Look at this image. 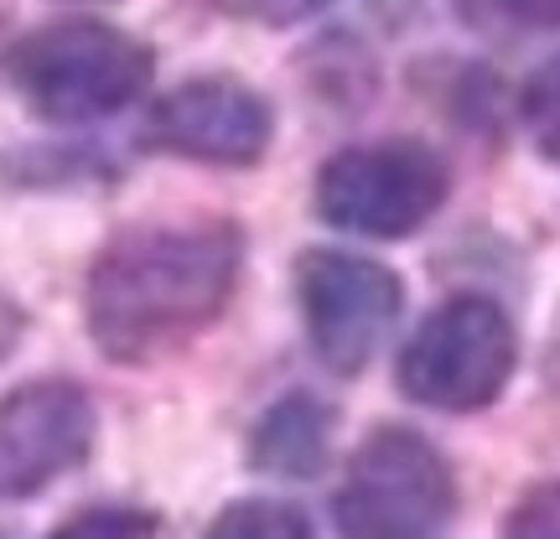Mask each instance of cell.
<instances>
[{
	"mask_svg": "<svg viewBox=\"0 0 560 539\" xmlns=\"http://www.w3.org/2000/svg\"><path fill=\"white\" fill-rule=\"evenodd\" d=\"M208 539H317V535H312V519L301 514L296 503L240 499L213 519Z\"/></svg>",
	"mask_w": 560,
	"mask_h": 539,
	"instance_id": "cell-10",
	"label": "cell"
},
{
	"mask_svg": "<svg viewBox=\"0 0 560 539\" xmlns=\"http://www.w3.org/2000/svg\"><path fill=\"white\" fill-rule=\"evenodd\" d=\"M234 16L260 21V26H296V21L322 16L332 0H223Z\"/></svg>",
	"mask_w": 560,
	"mask_h": 539,
	"instance_id": "cell-15",
	"label": "cell"
},
{
	"mask_svg": "<svg viewBox=\"0 0 560 539\" xmlns=\"http://www.w3.org/2000/svg\"><path fill=\"white\" fill-rule=\"evenodd\" d=\"M5 52H11V47H5V21H0V58H5Z\"/></svg>",
	"mask_w": 560,
	"mask_h": 539,
	"instance_id": "cell-17",
	"label": "cell"
},
{
	"mask_svg": "<svg viewBox=\"0 0 560 539\" xmlns=\"http://www.w3.org/2000/svg\"><path fill=\"white\" fill-rule=\"evenodd\" d=\"M327 436H332V405L312 395H285L255 425L249 461L270 478H317L327 461Z\"/></svg>",
	"mask_w": 560,
	"mask_h": 539,
	"instance_id": "cell-9",
	"label": "cell"
},
{
	"mask_svg": "<svg viewBox=\"0 0 560 539\" xmlns=\"http://www.w3.org/2000/svg\"><path fill=\"white\" fill-rule=\"evenodd\" d=\"M21 104L47 125L109 120L151 89V47L109 21H47L5 52Z\"/></svg>",
	"mask_w": 560,
	"mask_h": 539,
	"instance_id": "cell-2",
	"label": "cell"
},
{
	"mask_svg": "<svg viewBox=\"0 0 560 539\" xmlns=\"http://www.w3.org/2000/svg\"><path fill=\"white\" fill-rule=\"evenodd\" d=\"M503 539H560V482L529 488L503 524Z\"/></svg>",
	"mask_w": 560,
	"mask_h": 539,
	"instance_id": "cell-14",
	"label": "cell"
},
{
	"mask_svg": "<svg viewBox=\"0 0 560 539\" xmlns=\"http://www.w3.org/2000/svg\"><path fill=\"white\" fill-rule=\"evenodd\" d=\"M47 539H156V514L145 508H83Z\"/></svg>",
	"mask_w": 560,
	"mask_h": 539,
	"instance_id": "cell-13",
	"label": "cell"
},
{
	"mask_svg": "<svg viewBox=\"0 0 560 539\" xmlns=\"http://www.w3.org/2000/svg\"><path fill=\"white\" fill-rule=\"evenodd\" d=\"M94 405L73 379H32L0 400V503L42 493L94 446Z\"/></svg>",
	"mask_w": 560,
	"mask_h": 539,
	"instance_id": "cell-8",
	"label": "cell"
},
{
	"mask_svg": "<svg viewBox=\"0 0 560 539\" xmlns=\"http://www.w3.org/2000/svg\"><path fill=\"white\" fill-rule=\"evenodd\" d=\"M145 136L166 156L202 161V166H255L276 136V115L260 89L229 73H202L177 89H166L151 115Z\"/></svg>",
	"mask_w": 560,
	"mask_h": 539,
	"instance_id": "cell-7",
	"label": "cell"
},
{
	"mask_svg": "<svg viewBox=\"0 0 560 539\" xmlns=\"http://www.w3.org/2000/svg\"><path fill=\"white\" fill-rule=\"evenodd\" d=\"M446 161L420 140L348 145L317 172V213L342 234L405 239L446 202Z\"/></svg>",
	"mask_w": 560,
	"mask_h": 539,
	"instance_id": "cell-5",
	"label": "cell"
},
{
	"mask_svg": "<svg viewBox=\"0 0 560 539\" xmlns=\"http://www.w3.org/2000/svg\"><path fill=\"white\" fill-rule=\"evenodd\" d=\"M457 508L452 467L420 431L380 425L348 457L332 519L342 539H431Z\"/></svg>",
	"mask_w": 560,
	"mask_h": 539,
	"instance_id": "cell-3",
	"label": "cell"
},
{
	"mask_svg": "<svg viewBox=\"0 0 560 539\" xmlns=\"http://www.w3.org/2000/svg\"><path fill=\"white\" fill-rule=\"evenodd\" d=\"M296 291L306 338L317 348V359L338 374H359L380 353V342L389 338L405 306V285L395 280V270L363 255H342V249L301 255Z\"/></svg>",
	"mask_w": 560,
	"mask_h": 539,
	"instance_id": "cell-6",
	"label": "cell"
},
{
	"mask_svg": "<svg viewBox=\"0 0 560 539\" xmlns=\"http://www.w3.org/2000/svg\"><path fill=\"white\" fill-rule=\"evenodd\" d=\"M21 332H26V312H21L16 301L0 291V363L16 353V342H21Z\"/></svg>",
	"mask_w": 560,
	"mask_h": 539,
	"instance_id": "cell-16",
	"label": "cell"
},
{
	"mask_svg": "<svg viewBox=\"0 0 560 539\" xmlns=\"http://www.w3.org/2000/svg\"><path fill=\"white\" fill-rule=\"evenodd\" d=\"M457 16L472 32H560V0H457Z\"/></svg>",
	"mask_w": 560,
	"mask_h": 539,
	"instance_id": "cell-12",
	"label": "cell"
},
{
	"mask_svg": "<svg viewBox=\"0 0 560 539\" xmlns=\"http://www.w3.org/2000/svg\"><path fill=\"white\" fill-rule=\"evenodd\" d=\"M520 115L529 140H535V151L560 166V52L529 73V83L520 94Z\"/></svg>",
	"mask_w": 560,
	"mask_h": 539,
	"instance_id": "cell-11",
	"label": "cell"
},
{
	"mask_svg": "<svg viewBox=\"0 0 560 539\" xmlns=\"http://www.w3.org/2000/svg\"><path fill=\"white\" fill-rule=\"evenodd\" d=\"M556 374H560V342H556Z\"/></svg>",
	"mask_w": 560,
	"mask_h": 539,
	"instance_id": "cell-18",
	"label": "cell"
},
{
	"mask_svg": "<svg viewBox=\"0 0 560 539\" xmlns=\"http://www.w3.org/2000/svg\"><path fill=\"white\" fill-rule=\"evenodd\" d=\"M514 359H520V338L499 301L457 296L416 327L395 379L416 405L467 415V410L499 400L514 374Z\"/></svg>",
	"mask_w": 560,
	"mask_h": 539,
	"instance_id": "cell-4",
	"label": "cell"
},
{
	"mask_svg": "<svg viewBox=\"0 0 560 539\" xmlns=\"http://www.w3.org/2000/svg\"><path fill=\"white\" fill-rule=\"evenodd\" d=\"M244 244L229 219L136 223L100 249L83 285L89 338L104 359L145 363L213 327L240 285Z\"/></svg>",
	"mask_w": 560,
	"mask_h": 539,
	"instance_id": "cell-1",
	"label": "cell"
}]
</instances>
